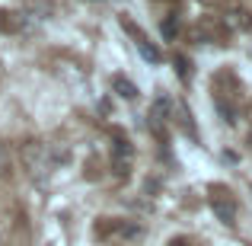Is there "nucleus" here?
I'll list each match as a JSON object with an SVG mask.
<instances>
[{"mask_svg":"<svg viewBox=\"0 0 252 246\" xmlns=\"http://www.w3.org/2000/svg\"><path fill=\"white\" fill-rule=\"evenodd\" d=\"M26 163H29V170L35 173V176L55 173L67 163V150L55 147V144H32V147L26 150Z\"/></svg>","mask_w":252,"mask_h":246,"instance_id":"f257e3e1","label":"nucleus"},{"mask_svg":"<svg viewBox=\"0 0 252 246\" xmlns=\"http://www.w3.org/2000/svg\"><path fill=\"white\" fill-rule=\"evenodd\" d=\"M118 23H122V29H125V32H131V38H134V48H137V55H141L144 61H147V64H160V61H163V51H160V45H154V42H150V38L144 35V32L137 29V26L131 23L128 16H122Z\"/></svg>","mask_w":252,"mask_h":246,"instance_id":"f03ea898","label":"nucleus"},{"mask_svg":"<svg viewBox=\"0 0 252 246\" xmlns=\"http://www.w3.org/2000/svg\"><path fill=\"white\" fill-rule=\"evenodd\" d=\"M169 115H172V103L166 96H160V99H154V105H150V112H147V118H150V131H154L157 138H166V125H169Z\"/></svg>","mask_w":252,"mask_h":246,"instance_id":"7ed1b4c3","label":"nucleus"},{"mask_svg":"<svg viewBox=\"0 0 252 246\" xmlns=\"http://www.w3.org/2000/svg\"><path fill=\"white\" fill-rule=\"evenodd\" d=\"M112 90H115V96L128 99V103H134V99H137V86H134V80H128L125 74H115V77H112Z\"/></svg>","mask_w":252,"mask_h":246,"instance_id":"20e7f679","label":"nucleus"},{"mask_svg":"<svg viewBox=\"0 0 252 246\" xmlns=\"http://www.w3.org/2000/svg\"><path fill=\"white\" fill-rule=\"evenodd\" d=\"M160 32H163V38H166V42H172V38L179 35V19H176V13H172V16H166V19H163Z\"/></svg>","mask_w":252,"mask_h":246,"instance_id":"39448f33","label":"nucleus"},{"mask_svg":"<svg viewBox=\"0 0 252 246\" xmlns=\"http://www.w3.org/2000/svg\"><path fill=\"white\" fill-rule=\"evenodd\" d=\"M214 211H217V214H220L227 224H233V214H236L233 202H227V205H223V202H217V198H214Z\"/></svg>","mask_w":252,"mask_h":246,"instance_id":"423d86ee","label":"nucleus"},{"mask_svg":"<svg viewBox=\"0 0 252 246\" xmlns=\"http://www.w3.org/2000/svg\"><path fill=\"white\" fill-rule=\"evenodd\" d=\"M176 64H179V74H182V80H189V77H191V68H189V58H185V55H179V58H176Z\"/></svg>","mask_w":252,"mask_h":246,"instance_id":"0eeeda50","label":"nucleus"},{"mask_svg":"<svg viewBox=\"0 0 252 246\" xmlns=\"http://www.w3.org/2000/svg\"><path fill=\"white\" fill-rule=\"evenodd\" d=\"M10 170V150H6V144H0V173Z\"/></svg>","mask_w":252,"mask_h":246,"instance_id":"6e6552de","label":"nucleus"},{"mask_svg":"<svg viewBox=\"0 0 252 246\" xmlns=\"http://www.w3.org/2000/svg\"><path fill=\"white\" fill-rule=\"evenodd\" d=\"M169 246H189V243H185V240H172Z\"/></svg>","mask_w":252,"mask_h":246,"instance_id":"1a4fd4ad","label":"nucleus"}]
</instances>
